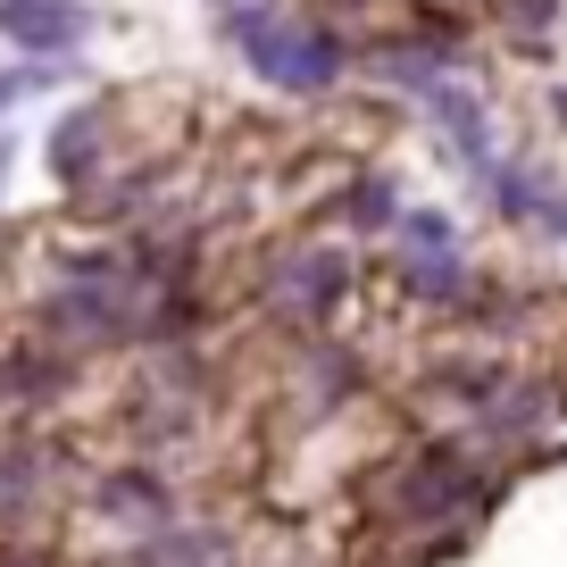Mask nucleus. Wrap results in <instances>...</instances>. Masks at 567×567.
Wrapping results in <instances>:
<instances>
[{
    "instance_id": "obj_1",
    "label": "nucleus",
    "mask_w": 567,
    "mask_h": 567,
    "mask_svg": "<svg viewBox=\"0 0 567 567\" xmlns=\"http://www.w3.org/2000/svg\"><path fill=\"white\" fill-rule=\"evenodd\" d=\"M243 42H250V59H259V75H276V84H292V92H318L326 75H334V42L309 34V25L243 18Z\"/></svg>"
},
{
    "instance_id": "obj_2",
    "label": "nucleus",
    "mask_w": 567,
    "mask_h": 567,
    "mask_svg": "<svg viewBox=\"0 0 567 567\" xmlns=\"http://www.w3.org/2000/svg\"><path fill=\"white\" fill-rule=\"evenodd\" d=\"M0 34L25 42L34 59H51V68H59V51L84 34V18H75L68 0H0Z\"/></svg>"
},
{
    "instance_id": "obj_3",
    "label": "nucleus",
    "mask_w": 567,
    "mask_h": 567,
    "mask_svg": "<svg viewBox=\"0 0 567 567\" xmlns=\"http://www.w3.org/2000/svg\"><path fill=\"white\" fill-rule=\"evenodd\" d=\"M276 301L292 309V318H326V309L342 301V259L334 250H292V259L276 267Z\"/></svg>"
},
{
    "instance_id": "obj_4",
    "label": "nucleus",
    "mask_w": 567,
    "mask_h": 567,
    "mask_svg": "<svg viewBox=\"0 0 567 567\" xmlns=\"http://www.w3.org/2000/svg\"><path fill=\"white\" fill-rule=\"evenodd\" d=\"M467 493H476V484H467V467H451V460H425L417 476L401 484V501H409L417 517H451V509H460Z\"/></svg>"
},
{
    "instance_id": "obj_5",
    "label": "nucleus",
    "mask_w": 567,
    "mask_h": 567,
    "mask_svg": "<svg viewBox=\"0 0 567 567\" xmlns=\"http://www.w3.org/2000/svg\"><path fill=\"white\" fill-rule=\"evenodd\" d=\"M92 151H101V117H92V109H75L68 125H59V142H51V176H84L92 167Z\"/></svg>"
},
{
    "instance_id": "obj_6",
    "label": "nucleus",
    "mask_w": 567,
    "mask_h": 567,
    "mask_svg": "<svg viewBox=\"0 0 567 567\" xmlns=\"http://www.w3.org/2000/svg\"><path fill=\"white\" fill-rule=\"evenodd\" d=\"M0 567H51V559H42V550H9Z\"/></svg>"
}]
</instances>
